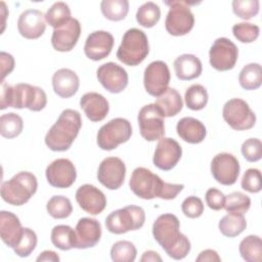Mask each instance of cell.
Masks as SVG:
<instances>
[{"label":"cell","mask_w":262,"mask_h":262,"mask_svg":"<svg viewBox=\"0 0 262 262\" xmlns=\"http://www.w3.org/2000/svg\"><path fill=\"white\" fill-rule=\"evenodd\" d=\"M179 219L170 213L160 215L152 224V235L166 254L174 260H181L190 252V242L180 232Z\"/></svg>","instance_id":"1"},{"label":"cell","mask_w":262,"mask_h":262,"mask_svg":"<svg viewBox=\"0 0 262 262\" xmlns=\"http://www.w3.org/2000/svg\"><path fill=\"white\" fill-rule=\"evenodd\" d=\"M129 186L135 195L143 200L155 198L173 200L184 188L183 184L163 181L157 174L144 167H137L133 170Z\"/></svg>","instance_id":"2"},{"label":"cell","mask_w":262,"mask_h":262,"mask_svg":"<svg viewBox=\"0 0 262 262\" xmlns=\"http://www.w3.org/2000/svg\"><path fill=\"white\" fill-rule=\"evenodd\" d=\"M82 127L81 115L76 110L61 112L45 135V144L53 151H66L73 144Z\"/></svg>","instance_id":"3"},{"label":"cell","mask_w":262,"mask_h":262,"mask_svg":"<svg viewBox=\"0 0 262 262\" xmlns=\"http://www.w3.org/2000/svg\"><path fill=\"white\" fill-rule=\"evenodd\" d=\"M38 182L36 176L28 171H21L1 184V196L12 206L25 205L36 193Z\"/></svg>","instance_id":"4"},{"label":"cell","mask_w":262,"mask_h":262,"mask_svg":"<svg viewBox=\"0 0 262 262\" xmlns=\"http://www.w3.org/2000/svg\"><path fill=\"white\" fill-rule=\"evenodd\" d=\"M149 52L148 40L145 33L132 28L125 32L122 42L117 50L118 59L130 67L141 63Z\"/></svg>","instance_id":"5"},{"label":"cell","mask_w":262,"mask_h":262,"mask_svg":"<svg viewBox=\"0 0 262 262\" xmlns=\"http://www.w3.org/2000/svg\"><path fill=\"white\" fill-rule=\"evenodd\" d=\"M144 221V210L139 206L130 205L112 212L105 218V227L112 233L122 234L141 228Z\"/></svg>","instance_id":"6"},{"label":"cell","mask_w":262,"mask_h":262,"mask_svg":"<svg viewBox=\"0 0 262 262\" xmlns=\"http://www.w3.org/2000/svg\"><path fill=\"white\" fill-rule=\"evenodd\" d=\"M165 4L170 7L166 20L165 28L172 36H183L188 34L194 25V16L189 5L195 4L188 1H165Z\"/></svg>","instance_id":"7"},{"label":"cell","mask_w":262,"mask_h":262,"mask_svg":"<svg viewBox=\"0 0 262 262\" xmlns=\"http://www.w3.org/2000/svg\"><path fill=\"white\" fill-rule=\"evenodd\" d=\"M46 104L47 96L42 88L27 83H18L11 86L8 107H27L30 111L39 112L42 111Z\"/></svg>","instance_id":"8"},{"label":"cell","mask_w":262,"mask_h":262,"mask_svg":"<svg viewBox=\"0 0 262 262\" xmlns=\"http://www.w3.org/2000/svg\"><path fill=\"white\" fill-rule=\"evenodd\" d=\"M132 135L131 123L124 118H115L100 127L96 142L103 150H113L118 145L127 142Z\"/></svg>","instance_id":"9"},{"label":"cell","mask_w":262,"mask_h":262,"mask_svg":"<svg viewBox=\"0 0 262 262\" xmlns=\"http://www.w3.org/2000/svg\"><path fill=\"white\" fill-rule=\"evenodd\" d=\"M224 121L234 130H249L256 123V115L242 98H231L225 102L222 110Z\"/></svg>","instance_id":"10"},{"label":"cell","mask_w":262,"mask_h":262,"mask_svg":"<svg viewBox=\"0 0 262 262\" xmlns=\"http://www.w3.org/2000/svg\"><path fill=\"white\" fill-rule=\"evenodd\" d=\"M140 135L147 141L160 140L165 135L164 116L155 103L142 106L137 117Z\"/></svg>","instance_id":"11"},{"label":"cell","mask_w":262,"mask_h":262,"mask_svg":"<svg viewBox=\"0 0 262 262\" xmlns=\"http://www.w3.org/2000/svg\"><path fill=\"white\" fill-rule=\"evenodd\" d=\"M237 57L238 49L236 45L224 37L216 39L209 51L211 67L221 72L233 69Z\"/></svg>","instance_id":"12"},{"label":"cell","mask_w":262,"mask_h":262,"mask_svg":"<svg viewBox=\"0 0 262 262\" xmlns=\"http://www.w3.org/2000/svg\"><path fill=\"white\" fill-rule=\"evenodd\" d=\"M239 170L237 159L229 152H220L211 162V173L214 179L222 185L234 184L238 178Z\"/></svg>","instance_id":"13"},{"label":"cell","mask_w":262,"mask_h":262,"mask_svg":"<svg viewBox=\"0 0 262 262\" xmlns=\"http://www.w3.org/2000/svg\"><path fill=\"white\" fill-rule=\"evenodd\" d=\"M170 71L166 62L155 60L144 70L143 84L146 92L151 96H160L169 85Z\"/></svg>","instance_id":"14"},{"label":"cell","mask_w":262,"mask_h":262,"mask_svg":"<svg viewBox=\"0 0 262 262\" xmlns=\"http://www.w3.org/2000/svg\"><path fill=\"white\" fill-rule=\"evenodd\" d=\"M126 176V166L118 157H108L101 161L97 171L98 181L108 189L115 190L122 186Z\"/></svg>","instance_id":"15"},{"label":"cell","mask_w":262,"mask_h":262,"mask_svg":"<svg viewBox=\"0 0 262 262\" xmlns=\"http://www.w3.org/2000/svg\"><path fill=\"white\" fill-rule=\"evenodd\" d=\"M48 183L56 188H68L76 180L77 172L69 159H56L51 162L45 171Z\"/></svg>","instance_id":"16"},{"label":"cell","mask_w":262,"mask_h":262,"mask_svg":"<svg viewBox=\"0 0 262 262\" xmlns=\"http://www.w3.org/2000/svg\"><path fill=\"white\" fill-rule=\"evenodd\" d=\"M96 76L98 82L111 93H120L128 85L126 70L113 61L101 64L96 71Z\"/></svg>","instance_id":"17"},{"label":"cell","mask_w":262,"mask_h":262,"mask_svg":"<svg viewBox=\"0 0 262 262\" xmlns=\"http://www.w3.org/2000/svg\"><path fill=\"white\" fill-rule=\"evenodd\" d=\"M181 156L182 148L175 139L162 137L157 144L152 162L157 168L163 171H169L177 165Z\"/></svg>","instance_id":"18"},{"label":"cell","mask_w":262,"mask_h":262,"mask_svg":"<svg viewBox=\"0 0 262 262\" xmlns=\"http://www.w3.org/2000/svg\"><path fill=\"white\" fill-rule=\"evenodd\" d=\"M81 35V25L77 18H71L64 25L53 30L51 37L52 47L56 51H71Z\"/></svg>","instance_id":"19"},{"label":"cell","mask_w":262,"mask_h":262,"mask_svg":"<svg viewBox=\"0 0 262 262\" xmlns=\"http://www.w3.org/2000/svg\"><path fill=\"white\" fill-rule=\"evenodd\" d=\"M76 201L80 208L88 214L98 215L106 207L104 193L92 184H83L76 191Z\"/></svg>","instance_id":"20"},{"label":"cell","mask_w":262,"mask_h":262,"mask_svg":"<svg viewBox=\"0 0 262 262\" xmlns=\"http://www.w3.org/2000/svg\"><path fill=\"white\" fill-rule=\"evenodd\" d=\"M114 42L113 35L107 31L92 32L85 41V55L95 61L101 60L110 55Z\"/></svg>","instance_id":"21"},{"label":"cell","mask_w":262,"mask_h":262,"mask_svg":"<svg viewBox=\"0 0 262 262\" xmlns=\"http://www.w3.org/2000/svg\"><path fill=\"white\" fill-rule=\"evenodd\" d=\"M45 15L38 9H27L17 20L18 33L26 39H38L46 29Z\"/></svg>","instance_id":"22"},{"label":"cell","mask_w":262,"mask_h":262,"mask_svg":"<svg viewBox=\"0 0 262 262\" xmlns=\"http://www.w3.org/2000/svg\"><path fill=\"white\" fill-rule=\"evenodd\" d=\"M77 249H88L96 246L101 237V225L93 218H81L75 228Z\"/></svg>","instance_id":"23"},{"label":"cell","mask_w":262,"mask_h":262,"mask_svg":"<svg viewBox=\"0 0 262 262\" xmlns=\"http://www.w3.org/2000/svg\"><path fill=\"white\" fill-rule=\"evenodd\" d=\"M24 233V227L18 217L9 212H0V236L2 242L9 248H15Z\"/></svg>","instance_id":"24"},{"label":"cell","mask_w":262,"mask_h":262,"mask_svg":"<svg viewBox=\"0 0 262 262\" xmlns=\"http://www.w3.org/2000/svg\"><path fill=\"white\" fill-rule=\"evenodd\" d=\"M80 106L92 122L102 121L108 114L110 104L106 98L97 92H87L80 98Z\"/></svg>","instance_id":"25"},{"label":"cell","mask_w":262,"mask_h":262,"mask_svg":"<svg viewBox=\"0 0 262 262\" xmlns=\"http://www.w3.org/2000/svg\"><path fill=\"white\" fill-rule=\"evenodd\" d=\"M80 86L78 75L70 69H59L52 76V87L54 92L61 98L74 96Z\"/></svg>","instance_id":"26"},{"label":"cell","mask_w":262,"mask_h":262,"mask_svg":"<svg viewBox=\"0 0 262 262\" xmlns=\"http://www.w3.org/2000/svg\"><path fill=\"white\" fill-rule=\"evenodd\" d=\"M176 131L181 139L191 144L201 143L207 135L205 125L200 120L192 117L180 119L177 123Z\"/></svg>","instance_id":"27"},{"label":"cell","mask_w":262,"mask_h":262,"mask_svg":"<svg viewBox=\"0 0 262 262\" xmlns=\"http://www.w3.org/2000/svg\"><path fill=\"white\" fill-rule=\"evenodd\" d=\"M174 70L177 78L189 81L200 77L203 71L202 62L194 54H181L174 60Z\"/></svg>","instance_id":"28"},{"label":"cell","mask_w":262,"mask_h":262,"mask_svg":"<svg viewBox=\"0 0 262 262\" xmlns=\"http://www.w3.org/2000/svg\"><path fill=\"white\" fill-rule=\"evenodd\" d=\"M155 104L165 117H174L183 106V101L180 93L175 89L168 87L160 96H158Z\"/></svg>","instance_id":"29"},{"label":"cell","mask_w":262,"mask_h":262,"mask_svg":"<svg viewBox=\"0 0 262 262\" xmlns=\"http://www.w3.org/2000/svg\"><path fill=\"white\" fill-rule=\"evenodd\" d=\"M51 243L54 247L61 251H69L76 248L77 236L76 231L69 225H56L52 228L50 234Z\"/></svg>","instance_id":"30"},{"label":"cell","mask_w":262,"mask_h":262,"mask_svg":"<svg viewBox=\"0 0 262 262\" xmlns=\"http://www.w3.org/2000/svg\"><path fill=\"white\" fill-rule=\"evenodd\" d=\"M220 232L227 237L239 235L247 227V221L244 214L228 213L221 218L218 224Z\"/></svg>","instance_id":"31"},{"label":"cell","mask_w":262,"mask_h":262,"mask_svg":"<svg viewBox=\"0 0 262 262\" xmlns=\"http://www.w3.org/2000/svg\"><path fill=\"white\" fill-rule=\"evenodd\" d=\"M242 258L247 262H260L262 260V239L258 235L246 236L238 246Z\"/></svg>","instance_id":"32"},{"label":"cell","mask_w":262,"mask_h":262,"mask_svg":"<svg viewBox=\"0 0 262 262\" xmlns=\"http://www.w3.org/2000/svg\"><path fill=\"white\" fill-rule=\"evenodd\" d=\"M238 82L246 90L258 89L262 84V68L259 63L246 64L238 75Z\"/></svg>","instance_id":"33"},{"label":"cell","mask_w":262,"mask_h":262,"mask_svg":"<svg viewBox=\"0 0 262 262\" xmlns=\"http://www.w3.org/2000/svg\"><path fill=\"white\" fill-rule=\"evenodd\" d=\"M100 10L103 16L113 21L124 19L129 11V2L127 0H102Z\"/></svg>","instance_id":"34"},{"label":"cell","mask_w":262,"mask_h":262,"mask_svg":"<svg viewBox=\"0 0 262 262\" xmlns=\"http://www.w3.org/2000/svg\"><path fill=\"white\" fill-rule=\"evenodd\" d=\"M24 129V122L20 116L14 113L3 114L0 117V134L4 138H14Z\"/></svg>","instance_id":"35"},{"label":"cell","mask_w":262,"mask_h":262,"mask_svg":"<svg viewBox=\"0 0 262 262\" xmlns=\"http://www.w3.org/2000/svg\"><path fill=\"white\" fill-rule=\"evenodd\" d=\"M71 18V9L69 5L62 1L53 3L45 13L47 24L54 29L64 25Z\"/></svg>","instance_id":"36"},{"label":"cell","mask_w":262,"mask_h":262,"mask_svg":"<svg viewBox=\"0 0 262 262\" xmlns=\"http://www.w3.org/2000/svg\"><path fill=\"white\" fill-rule=\"evenodd\" d=\"M185 104L192 111L203 110L208 103V92L201 84L189 86L184 94Z\"/></svg>","instance_id":"37"},{"label":"cell","mask_w":262,"mask_h":262,"mask_svg":"<svg viewBox=\"0 0 262 262\" xmlns=\"http://www.w3.org/2000/svg\"><path fill=\"white\" fill-rule=\"evenodd\" d=\"M161 17V9L155 2L148 1L143 3L136 12L137 23L144 28H152L158 24Z\"/></svg>","instance_id":"38"},{"label":"cell","mask_w":262,"mask_h":262,"mask_svg":"<svg viewBox=\"0 0 262 262\" xmlns=\"http://www.w3.org/2000/svg\"><path fill=\"white\" fill-rule=\"evenodd\" d=\"M48 214L54 219H64L73 212V206L70 199L63 195H53L46 205Z\"/></svg>","instance_id":"39"},{"label":"cell","mask_w":262,"mask_h":262,"mask_svg":"<svg viewBox=\"0 0 262 262\" xmlns=\"http://www.w3.org/2000/svg\"><path fill=\"white\" fill-rule=\"evenodd\" d=\"M250 207L251 199L247 194L241 191H233L225 196L223 208L227 213L245 214L248 212Z\"/></svg>","instance_id":"40"},{"label":"cell","mask_w":262,"mask_h":262,"mask_svg":"<svg viewBox=\"0 0 262 262\" xmlns=\"http://www.w3.org/2000/svg\"><path fill=\"white\" fill-rule=\"evenodd\" d=\"M137 250L129 241H118L111 248V258L115 262H133Z\"/></svg>","instance_id":"41"},{"label":"cell","mask_w":262,"mask_h":262,"mask_svg":"<svg viewBox=\"0 0 262 262\" xmlns=\"http://www.w3.org/2000/svg\"><path fill=\"white\" fill-rule=\"evenodd\" d=\"M37 242H38V238H37L36 232L29 227H24L23 236L19 243L17 244V246L13 248V251L19 257H23V258L28 257L35 250L37 246Z\"/></svg>","instance_id":"42"},{"label":"cell","mask_w":262,"mask_h":262,"mask_svg":"<svg viewBox=\"0 0 262 262\" xmlns=\"http://www.w3.org/2000/svg\"><path fill=\"white\" fill-rule=\"evenodd\" d=\"M260 3L258 0H233L232 10L233 13L247 20L256 16L259 12Z\"/></svg>","instance_id":"43"},{"label":"cell","mask_w":262,"mask_h":262,"mask_svg":"<svg viewBox=\"0 0 262 262\" xmlns=\"http://www.w3.org/2000/svg\"><path fill=\"white\" fill-rule=\"evenodd\" d=\"M233 36L242 43L254 42L260 33V29L257 25L250 23H238L232 27Z\"/></svg>","instance_id":"44"},{"label":"cell","mask_w":262,"mask_h":262,"mask_svg":"<svg viewBox=\"0 0 262 262\" xmlns=\"http://www.w3.org/2000/svg\"><path fill=\"white\" fill-rule=\"evenodd\" d=\"M241 185L243 189L251 193L259 192L262 189V177L260 170L256 168L248 169L243 175Z\"/></svg>","instance_id":"45"},{"label":"cell","mask_w":262,"mask_h":262,"mask_svg":"<svg viewBox=\"0 0 262 262\" xmlns=\"http://www.w3.org/2000/svg\"><path fill=\"white\" fill-rule=\"evenodd\" d=\"M242 154L248 162H257L262 158V142L259 138H249L242 144Z\"/></svg>","instance_id":"46"},{"label":"cell","mask_w":262,"mask_h":262,"mask_svg":"<svg viewBox=\"0 0 262 262\" xmlns=\"http://www.w3.org/2000/svg\"><path fill=\"white\" fill-rule=\"evenodd\" d=\"M182 213L188 218H198L204 212V204L202 200L195 195L187 196L181 204Z\"/></svg>","instance_id":"47"},{"label":"cell","mask_w":262,"mask_h":262,"mask_svg":"<svg viewBox=\"0 0 262 262\" xmlns=\"http://www.w3.org/2000/svg\"><path fill=\"white\" fill-rule=\"evenodd\" d=\"M205 199H206V204L212 210L219 211V210L223 209V207H224L225 195L223 194L222 191H220L219 189H217L215 187L209 188L206 191Z\"/></svg>","instance_id":"48"},{"label":"cell","mask_w":262,"mask_h":262,"mask_svg":"<svg viewBox=\"0 0 262 262\" xmlns=\"http://www.w3.org/2000/svg\"><path fill=\"white\" fill-rule=\"evenodd\" d=\"M0 64H1V81H4L5 77L8 76L14 69V58L11 54L1 51L0 53Z\"/></svg>","instance_id":"49"},{"label":"cell","mask_w":262,"mask_h":262,"mask_svg":"<svg viewBox=\"0 0 262 262\" xmlns=\"http://www.w3.org/2000/svg\"><path fill=\"white\" fill-rule=\"evenodd\" d=\"M198 262H220L221 261V258L219 257L218 253L215 251V250H212V249H207V250H204L200 253V255L196 257L195 259Z\"/></svg>","instance_id":"50"},{"label":"cell","mask_w":262,"mask_h":262,"mask_svg":"<svg viewBox=\"0 0 262 262\" xmlns=\"http://www.w3.org/2000/svg\"><path fill=\"white\" fill-rule=\"evenodd\" d=\"M60 260L59 256L53 252V251H50V250H46V251H43L36 259L37 262H42V261H51V262H58Z\"/></svg>","instance_id":"51"},{"label":"cell","mask_w":262,"mask_h":262,"mask_svg":"<svg viewBox=\"0 0 262 262\" xmlns=\"http://www.w3.org/2000/svg\"><path fill=\"white\" fill-rule=\"evenodd\" d=\"M140 261L141 262H149V261H159V262H161L162 258L157 252L148 250V251H145L143 253L142 257L140 258Z\"/></svg>","instance_id":"52"}]
</instances>
